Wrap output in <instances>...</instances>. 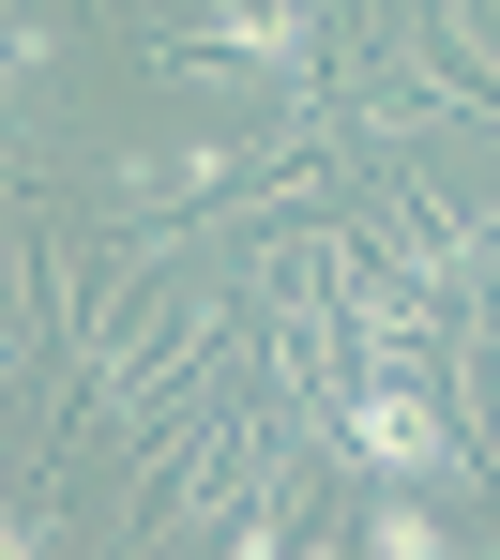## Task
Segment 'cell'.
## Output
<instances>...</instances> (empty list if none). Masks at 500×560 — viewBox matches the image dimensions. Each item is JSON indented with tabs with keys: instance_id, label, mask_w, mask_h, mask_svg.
<instances>
[{
	"instance_id": "obj_1",
	"label": "cell",
	"mask_w": 500,
	"mask_h": 560,
	"mask_svg": "<svg viewBox=\"0 0 500 560\" xmlns=\"http://www.w3.org/2000/svg\"><path fill=\"white\" fill-rule=\"evenodd\" d=\"M167 77H289V106H318V0H212L167 31Z\"/></svg>"
},
{
	"instance_id": "obj_2",
	"label": "cell",
	"mask_w": 500,
	"mask_h": 560,
	"mask_svg": "<svg viewBox=\"0 0 500 560\" xmlns=\"http://www.w3.org/2000/svg\"><path fill=\"white\" fill-rule=\"evenodd\" d=\"M334 440L380 469V485H455V409H440V394H425L409 364L349 378V394H334Z\"/></svg>"
},
{
	"instance_id": "obj_3",
	"label": "cell",
	"mask_w": 500,
	"mask_h": 560,
	"mask_svg": "<svg viewBox=\"0 0 500 560\" xmlns=\"http://www.w3.org/2000/svg\"><path fill=\"white\" fill-rule=\"evenodd\" d=\"M364 546H380V560H440V546H455V530H440V515H425V500H409V485H395V500L364 515Z\"/></svg>"
}]
</instances>
